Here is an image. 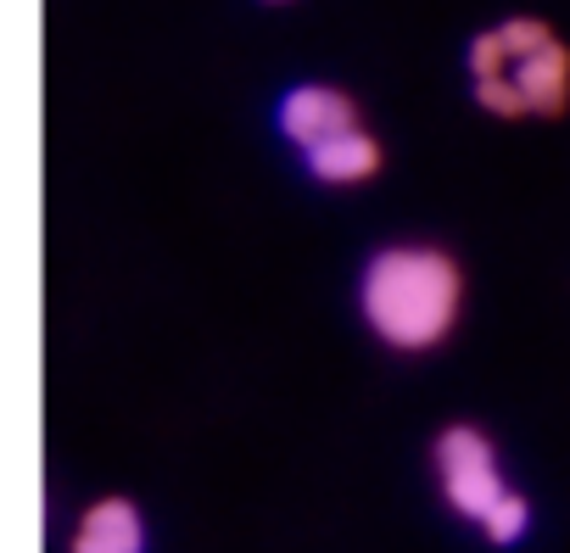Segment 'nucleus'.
Segmentation results:
<instances>
[{"label":"nucleus","instance_id":"0eeeda50","mask_svg":"<svg viewBox=\"0 0 570 553\" xmlns=\"http://www.w3.org/2000/svg\"><path fill=\"white\" fill-rule=\"evenodd\" d=\"M525 531H531V503H525V492H509V497L481 520V536H487L492 547H514Z\"/></svg>","mask_w":570,"mask_h":553},{"label":"nucleus","instance_id":"423d86ee","mask_svg":"<svg viewBox=\"0 0 570 553\" xmlns=\"http://www.w3.org/2000/svg\"><path fill=\"white\" fill-rule=\"evenodd\" d=\"M386 168V151L370 129H353L331 146H320L314 157H303V174L314 185H331V190H347V185H370L375 174Z\"/></svg>","mask_w":570,"mask_h":553},{"label":"nucleus","instance_id":"39448f33","mask_svg":"<svg viewBox=\"0 0 570 553\" xmlns=\"http://www.w3.org/2000/svg\"><path fill=\"white\" fill-rule=\"evenodd\" d=\"M68 553H146V514L129 497H96L73 520Z\"/></svg>","mask_w":570,"mask_h":553},{"label":"nucleus","instance_id":"f257e3e1","mask_svg":"<svg viewBox=\"0 0 570 553\" xmlns=\"http://www.w3.org/2000/svg\"><path fill=\"white\" fill-rule=\"evenodd\" d=\"M464 268L448 246L386 240L358 268V319L392 353H431L459 330Z\"/></svg>","mask_w":570,"mask_h":553},{"label":"nucleus","instance_id":"f03ea898","mask_svg":"<svg viewBox=\"0 0 570 553\" xmlns=\"http://www.w3.org/2000/svg\"><path fill=\"white\" fill-rule=\"evenodd\" d=\"M464 79L481 112L503 124H548L570 107V46L542 18H503L470 40Z\"/></svg>","mask_w":570,"mask_h":553},{"label":"nucleus","instance_id":"7ed1b4c3","mask_svg":"<svg viewBox=\"0 0 570 553\" xmlns=\"http://www.w3.org/2000/svg\"><path fill=\"white\" fill-rule=\"evenodd\" d=\"M431 470H436L442 503L470 525H481L514 492L509 475H503V458H498V447L481 425H442L436 442H431Z\"/></svg>","mask_w":570,"mask_h":553},{"label":"nucleus","instance_id":"20e7f679","mask_svg":"<svg viewBox=\"0 0 570 553\" xmlns=\"http://www.w3.org/2000/svg\"><path fill=\"white\" fill-rule=\"evenodd\" d=\"M274 129L297 157H314L320 146H331V140L353 135V129H370V124H364V107H358L353 90L308 79V85H292L274 101Z\"/></svg>","mask_w":570,"mask_h":553},{"label":"nucleus","instance_id":"6e6552de","mask_svg":"<svg viewBox=\"0 0 570 553\" xmlns=\"http://www.w3.org/2000/svg\"><path fill=\"white\" fill-rule=\"evenodd\" d=\"M263 7H292V0H263Z\"/></svg>","mask_w":570,"mask_h":553}]
</instances>
